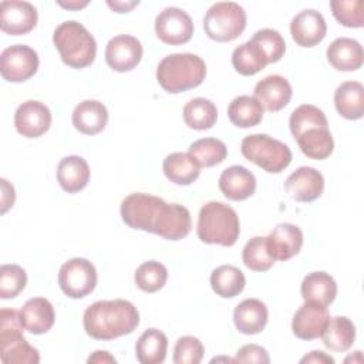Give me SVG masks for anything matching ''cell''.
<instances>
[{"label":"cell","instance_id":"1f68e13d","mask_svg":"<svg viewBox=\"0 0 364 364\" xmlns=\"http://www.w3.org/2000/svg\"><path fill=\"white\" fill-rule=\"evenodd\" d=\"M264 109L262 104L250 95H239L228 107V117L237 128L256 127L263 119Z\"/></svg>","mask_w":364,"mask_h":364},{"label":"cell","instance_id":"9c48e42d","mask_svg":"<svg viewBox=\"0 0 364 364\" xmlns=\"http://www.w3.org/2000/svg\"><path fill=\"white\" fill-rule=\"evenodd\" d=\"M246 11L235 1H219L212 4L205 17L206 36L219 43L236 40L246 28Z\"/></svg>","mask_w":364,"mask_h":364},{"label":"cell","instance_id":"5b68a950","mask_svg":"<svg viewBox=\"0 0 364 364\" xmlns=\"http://www.w3.org/2000/svg\"><path fill=\"white\" fill-rule=\"evenodd\" d=\"M196 233L203 243L233 246L240 233L239 216L229 205L210 200L199 210Z\"/></svg>","mask_w":364,"mask_h":364},{"label":"cell","instance_id":"ab89813d","mask_svg":"<svg viewBox=\"0 0 364 364\" xmlns=\"http://www.w3.org/2000/svg\"><path fill=\"white\" fill-rule=\"evenodd\" d=\"M27 284V273L18 264H3L0 267V297L14 299L24 290Z\"/></svg>","mask_w":364,"mask_h":364},{"label":"cell","instance_id":"d590c367","mask_svg":"<svg viewBox=\"0 0 364 364\" xmlns=\"http://www.w3.org/2000/svg\"><path fill=\"white\" fill-rule=\"evenodd\" d=\"M188 154L205 168H210L223 162L228 156V148L218 138H200L189 145Z\"/></svg>","mask_w":364,"mask_h":364},{"label":"cell","instance_id":"ffe728a7","mask_svg":"<svg viewBox=\"0 0 364 364\" xmlns=\"http://www.w3.org/2000/svg\"><path fill=\"white\" fill-rule=\"evenodd\" d=\"M267 247L274 260L286 262L296 256L303 246V232L293 223H279L266 236Z\"/></svg>","mask_w":364,"mask_h":364},{"label":"cell","instance_id":"f546056e","mask_svg":"<svg viewBox=\"0 0 364 364\" xmlns=\"http://www.w3.org/2000/svg\"><path fill=\"white\" fill-rule=\"evenodd\" d=\"M301 297L328 306L337 296V283L326 272H311L301 282Z\"/></svg>","mask_w":364,"mask_h":364},{"label":"cell","instance_id":"e0dca14e","mask_svg":"<svg viewBox=\"0 0 364 364\" xmlns=\"http://www.w3.org/2000/svg\"><path fill=\"white\" fill-rule=\"evenodd\" d=\"M286 193L296 202H313L324 191V178L311 166H300L291 172L284 182Z\"/></svg>","mask_w":364,"mask_h":364},{"label":"cell","instance_id":"484cf974","mask_svg":"<svg viewBox=\"0 0 364 364\" xmlns=\"http://www.w3.org/2000/svg\"><path fill=\"white\" fill-rule=\"evenodd\" d=\"M57 181L61 189L68 193L82 191L90 181L88 162L78 155L64 156L57 166Z\"/></svg>","mask_w":364,"mask_h":364},{"label":"cell","instance_id":"3957f363","mask_svg":"<svg viewBox=\"0 0 364 364\" xmlns=\"http://www.w3.org/2000/svg\"><path fill=\"white\" fill-rule=\"evenodd\" d=\"M289 127L300 151L307 158L323 161L333 154L334 141L328 121L318 107L311 104L297 107L290 114Z\"/></svg>","mask_w":364,"mask_h":364},{"label":"cell","instance_id":"277c9868","mask_svg":"<svg viewBox=\"0 0 364 364\" xmlns=\"http://www.w3.org/2000/svg\"><path fill=\"white\" fill-rule=\"evenodd\" d=\"M206 77L205 61L192 53H175L164 57L156 67L158 84L171 94L199 87Z\"/></svg>","mask_w":364,"mask_h":364},{"label":"cell","instance_id":"cb8c5ba5","mask_svg":"<svg viewBox=\"0 0 364 364\" xmlns=\"http://www.w3.org/2000/svg\"><path fill=\"white\" fill-rule=\"evenodd\" d=\"M267 307L259 299H245L235 307L233 311V321L236 328L247 336L262 333L267 324Z\"/></svg>","mask_w":364,"mask_h":364},{"label":"cell","instance_id":"74e56055","mask_svg":"<svg viewBox=\"0 0 364 364\" xmlns=\"http://www.w3.org/2000/svg\"><path fill=\"white\" fill-rule=\"evenodd\" d=\"M242 259L245 266L253 272H267L276 262L269 252L264 236H255L247 240L242 252Z\"/></svg>","mask_w":364,"mask_h":364},{"label":"cell","instance_id":"52a82bcc","mask_svg":"<svg viewBox=\"0 0 364 364\" xmlns=\"http://www.w3.org/2000/svg\"><path fill=\"white\" fill-rule=\"evenodd\" d=\"M20 313L13 309L0 311V358L4 364H37L40 354L23 336Z\"/></svg>","mask_w":364,"mask_h":364},{"label":"cell","instance_id":"ba28073f","mask_svg":"<svg viewBox=\"0 0 364 364\" xmlns=\"http://www.w3.org/2000/svg\"><path fill=\"white\" fill-rule=\"evenodd\" d=\"M240 151L247 161L269 173H280L290 165L293 158L290 148L284 142L267 134L245 136L240 144Z\"/></svg>","mask_w":364,"mask_h":364},{"label":"cell","instance_id":"c3c4849f","mask_svg":"<svg viewBox=\"0 0 364 364\" xmlns=\"http://www.w3.org/2000/svg\"><path fill=\"white\" fill-rule=\"evenodd\" d=\"M58 6L64 7V9H68V10H80L85 6H88V1L84 0V1H80V0H73V1H57Z\"/></svg>","mask_w":364,"mask_h":364},{"label":"cell","instance_id":"d4e9b609","mask_svg":"<svg viewBox=\"0 0 364 364\" xmlns=\"http://www.w3.org/2000/svg\"><path fill=\"white\" fill-rule=\"evenodd\" d=\"M71 121L81 134L95 135L107 127L108 109L97 100H85L74 108Z\"/></svg>","mask_w":364,"mask_h":364},{"label":"cell","instance_id":"30bf717a","mask_svg":"<svg viewBox=\"0 0 364 364\" xmlns=\"http://www.w3.org/2000/svg\"><path fill=\"white\" fill-rule=\"evenodd\" d=\"M58 286L71 299L88 296L97 286L95 266L84 257H73L58 270Z\"/></svg>","mask_w":364,"mask_h":364},{"label":"cell","instance_id":"b9f144b4","mask_svg":"<svg viewBox=\"0 0 364 364\" xmlns=\"http://www.w3.org/2000/svg\"><path fill=\"white\" fill-rule=\"evenodd\" d=\"M205 347L202 341L193 336L179 337L173 348L175 364H199L203 358Z\"/></svg>","mask_w":364,"mask_h":364},{"label":"cell","instance_id":"4fadbf2b","mask_svg":"<svg viewBox=\"0 0 364 364\" xmlns=\"http://www.w3.org/2000/svg\"><path fill=\"white\" fill-rule=\"evenodd\" d=\"M330 320L327 306L313 300H304L291 320L293 334L300 340H314L321 337Z\"/></svg>","mask_w":364,"mask_h":364},{"label":"cell","instance_id":"2e32d148","mask_svg":"<svg viewBox=\"0 0 364 364\" xmlns=\"http://www.w3.org/2000/svg\"><path fill=\"white\" fill-rule=\"evenodd\" d=\"M51 112L41 101L28 100L20 104L14 112V127L26 138H38L50 129Z\"/></svg>","mask_w":364,"mask_h":364},{"label":"cell","instance_id":"7bdbcfd3","mask_svg":"<svg viewBox=\"0 0 364 364\" xmlns=\"http://www.w3.org/2000/svg\"><path fill=\"white\" fill-rule=\"evenodd\" d=\"M235 363H259V364H269L270 357L266 348L257 344H246L240 347L236 353Z\"/></svg>","mask_w":364,"mask_h":364},{"label":"cell","instance_id":"44dd1931","mask_svg":"<svg viewBox=\"0 0 364 364\" xmlns=\"http://www.w3.org/2000/svg\"><path fill=\"white\" fill-rule=\"evenodd\" d=\"M219 189L230 200H245L256 191V178L247 168L232 165L219 176Z\"/></svg>","mask_w":364,"mask_h":364},{"label":"cell","instance_id":"8d00e7d4","mask_svg":"<svg viewBox=\"0 0 364 364\" xmlns=\"http://www.w3.org/2000/svg\"><path fill=\"white\" fill-rule=\"evenodd\" d=\"M134 280L139 290L155 293L165 286L168 280V269L156 260H148L136 267Z\"/></svg>","mask_w":364,"mask_h":364},{"label":"cell","instance_id":"d6a6232c","mask_svg":"<svg viewBox=\"0 0 364 364\" xmlns=\"http://www.w3.org/2000/svg\"><path fill=\"white\" fill-rule=\"evenodd\" d=\"M246 277L240 269L232 264H222L213 269L210 273V287L212 290L223 297L232 299L240 294L245 289Z\"/></svg>","mask_w":364,"mask_h":364},{"label":"cell","instance_id":"f35d334b","mask_svg":"<svg viewBox=\"0 0 364 364\" xmlns=\"http://www.w3.org/2000/svg\"><path fill=\"white\" fill-rule=\"evenodd\" d=\"M330 9L340 24L350 28H360L364 26L363 0H331Z\"/></svg>","mask_w":364,"mask_h":364},{"label":"cell","instance_id":"8fae6325","mask_svg":"<svg viewBox=\"0 0 364 364\" xmlns=\"http://www.w3.org/2000/svg\"><path fill=\"white\" fill-rule=\"evenodd\" d=\"M37 53L26 44H14L1 51L0 73L9 82H23L38 70Z\"/></svg>","mask_w":364,"mask_h":364},{"label":"cell","instance_id":"ee69618b","mask_svg":"<svg viewBox=\"0 0 364 364\" xmlns=\"http://www.w3.org/2000/svg\"><path fill=\"white\" fill-rule=\"evenodd\" d=\"M1 183V213H6L14 203L16 193L13 185H10L4 178L0 179Z\"/></svg>","mask_w":364,"mask_h":364},{"label":"cell","instance_id":"7dc6e473","mask_svg":"<svg viewBox=\"0 0 364 364\" xmlns=\"http://www.w3.org/2000/svg\"><path fill=\"white\" fill-rule=\"evenodd\" d=\"M90 364L91 363H117V360H115V357L114 355H111L108 351H102V350H97V351H94L90 357H88V360H87Z\"/></svg>","mask_w":364,"mask_h":364},{"label":"cell","instance_id":"7a4b0ae2","mask_svg":"<svg viewBox=\"0 0 364 364\" xmlns=\"http://www.w3.org/2000/svg\"><path fill=\"white\" fill-rule=\"evenodd\" d=\"M85 333L95 340H114L131 334L139 324V311L128 300H98L82 316Z\"/></svg>","mask_w":364,"mask_h":364},{"label":"cell","instance_id":"5bb4252c","mask_svg":"<svg viewBox=\"0 0 364 364\" xmlns=\"http://www.w3.org/2000/svg\"><path fill=\"white\" fill-rule=\"evenodd\" d=\"M141 41L129 34H118L112 37L105 47V61L108 67L117 73L134 70L142 58Z\"/></svg>","mask_w":364,"mask_h":364},{"label":"cell","instance_id":"bcb514c9","mask_svg":"<svg viewBox=\"0 0 364 364\" xmlns=\"http://www.w3.org/2000/svg\"><path fill=\"white\" fill-rule=\"evenodd\" d=\"M107 4H108V7H111L115 13H128V11H131L135 6H138L139 4V1L136 0H134V1H128V0H125V1H119V0H107Z\"/></svg>","mask_w":364,"mask_h":364},{"label":"cell","instance_id":"f6af8a7d","mask_svg":"<svg viewBox=\"0 0 364 364\" xmlns=\"http://www.w3.org/2000/svg\"><path fill=\"white\" fill-rule=\"evenodd\" d=\"M301 364L304 363H314V364H334V358L328 354H326L324 351H311L310 354L304 355L301 360H300Z\"/></svg>","mask_w":364,"mask_h":364},{"label":"cell","instance_id":"8992f818","mask_svg":"<svg viewBox=\"0 0 364 364\" xmlns=\"http://www.w3.org/2000/svg\"><path fill=\"white\" fill-rule=\"evenodd\" d=\"M53 43L58 50L63 63L71 68H85L95 60V38L75 20L58 24L53 33Z\"/></svg>","mask_w":364,"mask_h":364},{"label":"cell","instance_id":"83f0119b","mask_svg":"<svg viewBox=\"0 0 364 364\" xmlns=\"http://www.w3.org/2000/svg\"><path fill=\"white\" fill-rule=\"evenodd\" d=\"M165 176L175 185L188 186L200 175V165L185 152H172L166 155L162 164Z\"/></svg>","mask_w":364,"mask_h":364},{"label":"cell","instance_id":"ac0fdd59","mask_svg":"<svg viewBox=\"0 0 364 364\" xmlns=\"http://www.w3.org/2000/svg\"><path fill=\"white\" fill-rule=\"evenodd\" d=\"M327 33V24L323 14L314 9H306L297 13L290 23V34L297 46L314 47L323 41Z\"/></svg>","mask_w":364,"mask_h":364},{"label":"cell","instance_id":"6da1fadb","mask_svg":"<svg viewBox=\"0 0 364 364\" xmlns=\"http://www.w3.org/2000/svg\"><path fill=\"white\" fill-rule=\"evenodd\" d=\"M121 218L132 229L151 232L168 240L186 237L192 228L188 208L168 203L149 193H131L121 202Z\"/></svg>","mask_w":364,"mask_h":364},{"label":"cell","instance_id":"f1b7e54d","mask_svg":"<svg viewBox=\"0 0 364 364\" xmlns=\"http://www.w3.org/2000/svg\"><path fill=\"white\" fill-rule=\"evenodd\" d=\"M168 338L158 328L145 330L136 340L135 355L141 364H161L166 358Z\"/></svg>","mask_w":364,"mask_h":364},{"label":"cell","instance_id":"e575fe53","mask_svg":"<svg viewBox=\"0 0 364 364\" xmlns=\"http://www.w3.org/2000/svg\"><path fill=\"white\" fill-rule=\"evenodd\" d=\"M218 119L216 105L203 97L192 98L183 107V121L185 124L196 131L210 129Z\"/></svg>","mask_w":364,"mask_h":364},{"label":"cell","instance_id":"603a6c76","mask_svg":"<svg viewBox=\"0 0 364 364\" xmlns=\"http://www.w3.org/2000/svg\"><path fill=\"white\" fill-rule=\"evenodd\" d=\"M326 54L330 65L338 71H355L364 61L361 44L350 37H338L331 41Z\"/></svg>","mask_w":364,"mask_h":364},{"label":"cell","instance_id":"836d02e7","mask_svg":"<svg viewBox=\"0 0 364 364\" xmlns=\"http://www.w3.org/2000/svg\"><path fill=\"white\" fill-rule=\"evenodd\" d=\"M267 64L263 50L252 38L237 46L232 53V65L242 75H255Z\"/></svg>","mask_w":364,"mask_h":364},{"label":"cell","instance_id":"60d3db41","mask_svg":"<svg viewBox=\"0 0 364 364\" xmlns=\"http://www.w3.org/2000/svg\"><path fill=\"white\" fill-rule=\"evenodd\" d=\"M252 40L260 46L269 64L277 63L284 55L286 43L277 30H273V28L257 30L253 34Z\"/></svg>","mask_w":364,"mask_h":364},{"label":"cell","instance_id":"4dcf8cb0","mask_svg":"<svg viewBox=\"0 0 364 364\" xmlns=\"http://www.w3.org/2000/svg\"><path fill=\"white\" fill-rule=\"evenodd\" d=\"M323 344L336 353L347 351L355 340V326L346 316L330 317L326 330L321 334Z\"/></svg>","mask_w":364,"mask_h":364},{"label":"cell","instance_id":"7402d4cb","mask_svg":"<svg viewBox=\"0 0 364 364\" xmlns=\"http://www.w3.org/2000/svg\"><path fill=\"white\" fill-rule=\"evenodd\" d=\"M18 313L24 330L36 336L47 333L55 321L54 307L44 297L28 299Z\"/></svg>","mask_w":364,"mask_h":364},{"label":"cell","instance_id":"4316f807","mask_svg":"<svg viewBox=\"0 0 364 364\" xmlns=\"http://www.w3.org/2000/svg\"><path fill=\"white\" fill-rule=\"evenodd\" d=\"M337 112L346 119H360L364 115V87L358 81H344L334 91Z\"/></svg>","mask_w":364,"mask_h":364},{"label":"cell","instance_id":"d6986e66","mask_svg":"<svg viewBox=\"0 0 364 364\" xmlns=\"http://www.w3.org/2000/svg\"><path fill=\"white\" fill-rule=\"evenodd\" d=\"M255 98L262 104L263 109H267L269 112H277L283 109L291 100L293 90L290 82L279 75L272 74L260 80L255 85Z\"/></svg>","mask_w":364,"mask_h":364},{"label":"cell","instance_id":"7c38bea8","mask_svg":"<svg viewBox=\"0 0 364 364\" xmlns=\"http://www.w3.org/2000/svg\"><path fill=\"white\" fill-rule=\"evenodd\" d=\"M156 37L169 46L188 43L193 34L191 16L179 7H166L155 18Z\"/></svg>","mask_w":364,"mask_h":364},{"label":"cell","instance_id":"9a60e30c","mask_svg":"<svg viewBox=\"0 0 364 364\" xmlns=\"http://www.w3.org/2000/svg\"><path fill=\"white\" fill-rule=\"evenodd\" d=\"M37 20V9L28 1L4 0L0 3V28L6 34H27L36 27Z\"/></svg>","mask_w":364,"mask_h":364}]
</instances>
